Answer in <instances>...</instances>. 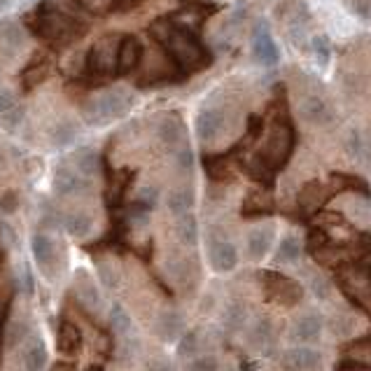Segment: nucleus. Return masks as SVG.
<instances>
[{
	"instance_id": "obj_24",
	"label": "nucleus",
	"mask_w": 371,
	"mask_h": 371,
	"mask_svg": "<svg viewBox=\"0 0 371 371\" xmlns=\"http://www.w3.org/2000/svg\"><path fill=\"white\" fill-rule=\"evenodd\" d=\"M248 341H250V346L257 348V350L269 348L274 344V322H271L269 318H257V320L252 322V327L248 329Z\"/></svg>"
},
{
	"instance_id": "obj_32",
	"label": "nucleus",
	"mask_w": 371,
	"mask_h": 371,
	"mask_svg": "<svg viewBox=\"0 0 371 371\" xmlns=\"http://www.w3.org/2000/svg\"><path fill=\"white\" fill-rule=\"evenodd\" d=\"M176 234H178V239L184 243V246H194V243L199 241V222H196V217L192 215V213L178 217Z\"/></svg>"
},
{
	"instance_id": "obj_42",
	"label": "nucleus",
	"mask_w": 371,
	"mask_h": 371,
	"mask_svg": "<svg viewBox=\"0 0 371 371\" xmlns=\"http://www.w3.org/2000/svg\"><path fill=\"white\" fill-rule=\"evenodd\" d=\"M184 371H219V362L213 355H199L189 359Z\"/></svg>"
},
{
	"instance_id": "obj_17",
	"label": "nucleus",
	"mask_w": 371,
	"mask_h": 371,
	"mask_svg": "<svg viewBox=\"0 0 371 371\" xmlns=\"http://www.w3.org/2000/svg\"><path fill=\"white\" fill-rule=\"evenodd\" d=\"M187 329V322H184V315L180 311H161V315L156 318V334L166 341V344H173V341H180V336Z\"/></svg>"
},
{
	"instance_id": "obj_25",
	"label": "nucleus",
	"mask_w": 371,
	"mask_h": 371,
	"mask_svg": "<svg viewBox=\"0 0 371 371\" xmlns=\"http://www.w3.org/2000/svg\"><path fill=\"white\" fill-rule=\"evenodd\" d=\"M274 211V199L262 189H252L250 194L243 201V215L248 217H257V215H269Z\"/></svg>"
},
{
	"instance_id": "obj_37",
	"label": "nucleus",
	"mask_w": 371,
	"mask_h": 371,
	"mask_svg": "<svg viewBox=\"0 0 371 371\" xmlns=\"http://www.w3.org/2000/svg\"><path fill=\"white\" fill-rule=\"evenodd\" d=\"M264 117L262 115H248V119H246V141L243 143H248V145H252V143H257L259 138L264 136Z\"/></svg>"
},
{
	"instance_id": "obj_48",
	"label": "nucleus",
	"mask_w": 371,
	"mask_h": 371,
	"mask_svg": "<svg viewBox=\"0 0 371 371\" xmlns=\"http://www.w3.org/2000/svg\"><path fill=\"white\" fill-rule=\"evenodd\" d=\"M168 276H173L176 280H184V276H187V264L180 262V259H173V262H168Z\"/></svg>"
},
{
	"instance_id": "obj_27",
	"label": "nucleus",
	"mask_w": 371,
	"mask_h": 371,
	"mask_svg": "<svg viewBox=\"0 0 371 371\" xmlns=\"http://www.w3.org/2000/svg\"><path fill=\"white\" fill-rule=\"evenodd\" d=\"M77 297L89 311H98L103 306L101 292H98L96 285L91 283V278L84 271H77Z\"/></svg>"
},
{
	"instance_id": "obj_46",
	"label": "nucleus",
	"mask_w": 371,
	"mask_h": 371,
	"mask_svg": "<svg viewBox=\"0 0 371 371\" xmlns=\"http://www.w3.org/2000/svg\"><path fill=\"white\" fill-rule=\"evenodd\" d=\"M346 147H348V154H350V156H355V159H362V154H364V143H362V136H359V131H355V129L350 131Z\"/></svg>"
},
{
	"instance_id": "obj_31",
	"label": "nucleus",
	"mask_w": 371,
	"mask_h": 371,
	"mask_svg": "<svg viewBox=\"0 0 371 371\" xmlns=\"http://www.w3.org/2000/svg\"><path fill=\"white\" fill-rule=\"evenodd\" d=\"M299 259H301V241L292 234L283 236L280 243H278V262L297 264Z\"/></svg>"
},
{
	"instance_id": "obj_3",
	"label": "nucleus",
	"mask_w": 371,
	"mask_h": 371,
	"mask_svg": "<svg viewBox=\"0 0 371 371\" xmlns=\"http://www.w3.org/2000/svg\"><path fill=\"white\" fill-rule=\"evenodd\" d=\"M294 145H297V131H294V124L289 121V115L285 110H278L274 124H271V129L264 138L262 152L257 156L271 168V171H280V168L289 161V156H292Z\"/></svg>"
},
{
	"instance_id": "obj_54",
	"label": "nucleus",
	"mask_w": 371,
	"mask_h": 371,
	"mask_svg": "<svg viewBox=\"0 0 371 371\" xmlns=\"http://www.w3.org/2000/svg\"><path fill=\"white\" fill-rule=\"evenodd\" d=\"M3 250H5V246H3V241H0V262H3Z\"/></svg>"
},
{
	"instance_id": "obj_53",
	"label": "nucleus",
	"mask_w": 371,
	"mask_h": 371,
	"mask_svg": "<svg viewBox=\"0 0 371 371\" xmlns=\"http://www.w3.org/2000/svg\"><path fill=\"white\" fill-rule=\"evenodd\" d=\"M138 3V0H117V5H119V8H133V5H136Z\"/></svg>"
},
{
	"instance_id": "obj_16",
	"label": "nucleus",
	"mask_w": 371,
	"mask_h": 371,
	"mask_svg": "<svg viewBox=\"0 0 371 371\" xmlns=\"http://www.w3.org/2000/svg\"><path fill=\"white\" fill-rule=\"evenodd\" d=\"M49 73H51V56L47 54L33 56V59L26 63L24 71H21V77H19L21 86H24L26 91L36 89L38 84H43L45 80L49 77Z\"/></svg>"
},
{
	"instance_id": "obj_12",
	"label": "nucleus",
	"mask_w": 371,
	"mask_h": 371,
	"mask_svg": "<svg viewBox=\"0 0 371 371\" xmlns=\"http://www.w3.org/2000/svg\"><path fill=\"white\" fill-rule=\"evenodd\" d=\"M266 285H269V292H271V299H276L278 304L283 306H294L299 304L301 294H304V289L297 280H292V278L287 276H278V274H266Z\"/></svg>"
},
{
	"instance_id": "obj_4",
	"label": "nucleus",
	"mask_w": 371,
	"mask_h": 371,
	"mask_svg": "<svg viewBox=\"0 0 371 371\" xmlns=\"http://www.w3.org/2000/svg\"><path fill=\"white\" fill-rule=\"evenodd\" d=\"M133 108V96L121 86L108 89L106 94L91 98L82 106V117L91 126H106L110 121L121 119Z\"/></svg>"
},
{
	"instance_id": "obj_51",
	"label": "nucleus",
	"mask_w": 371,
	"mask_h": 371,
	"mask_svg": "<svg viewBox=\"0 0 371 371\" xmlns=\"http://www.w3.org/2000/svg\"><path fill=\"white\" fill-rule=\"evenodd\" d=\"M313 292H315V297H327V292H329V285H327V280L324 278H315L313 280Z\"/></svg>"
},
{
	"instance_id": "obj_29",
	"label": "nucleus",
	"mask_w": 371,
	"mask_h": 371,
	"mask_svg": "<svg viewBox=\"0 0 371 371\" xmlns=\"http://www.w3.org/2000/svg\"><path fill=\"white\" fill-rule=\"evenodd\" d=\"M166 206H168V211H171V215H176V217L187 215L194 206V192L187 187L173 189V192L166 196Z\"/></svg>"
},
{
	"instance_id": "obj_18",
	"label": "nucleus",
	"mask_w": 371,
	"mask_h": 371,
	"mask_svg": "<svg viewBox=\"0 0 371 371\" xmlns=\"http://www.w3.org/2000/svg\"><path fill=\"white\" fill-rule=\"evenodd\" d=\"M271 241H274V227H254L246 239V252L252 262L264 259L271 250Z\"/></svg>"
},
{
	"instance_id": "obj_19",
	"label": "nucleus",
	"mask_w": 371,
	"mask_h": 371,
	"mask_svg": "<svg viewBox=\"0 0 371 371\" xmlns=\"http://www.w3.org/2000/svg\"><path fill=\"white\" fill-rule=\"evenodd\" d=\"M159 141L166 145V147H178L184 138V121L178 112H168L164 115V119L159 121Z\"/></svg>"
},
{
	"instance_id": "obj_50",
	"label": "nucleus",
	"mask_w": 371,
	"mask_h": 371,
	"mask_svg": "<svg viewBox=\"0 0 371 371\" xmlns=\"http://www.w3.org/2000/svg\"><path fill=\"white\" fill-rule=\"evenodd\" d=\"M21 119H24V108H16V110H12V112L3 115V121L10 126V129H14L16 124H21Z\"/></svg>"
},
{
	"instance_id": "obj_41",
	"label": "nucleus",
	"mask_w": 371,
	"mask_h": 371,
	"mask_svg": "<svg viewBox=\"0 0 371 371\" xmlns=\"http://www.w3.org/2000/svg\"><path fill=\"white\" fill-rule=\"evenodd\" d=\"M96 271H98V278H101L103 285H106L108 289H115V287L119 285V274H117V269H115L112 264H108V262H98Z\"/></svg>"
},
{
	"instance_id": "obj_47",
	"label": "nucleus",
	"mask_w": 371,
	"mask_h": 371,
	"mask_svg": "<svg viewBox=\"0 0 371 371\" xmlns=\"http://www.w3.org/2000/svg\"><path fill=\"white\" fill-rule=\"evenodd\" d=\"M352 14H357L359 19L371 21V0H348Z\"/></svg>"
},
{
	"instance_id": "obj_39",
	"label": "nucleus",
	"mask_w": 371,
	"mask_h": 371,
	"mask_svg": "<svg viewBox=\"0 0 371 371\" xmlns=\"http://www.w3.org/2000/svg\"><path fill=\"white\" fill-rule=\"evenodd\" d=\"M131 182V173L129 171H119L115 173V180H110V199L117 204V201H121V196H124L126 187H129Z\"/></svg>"
},
{
	"instance_id": "obj_2",
	"label": "nucleus",
	"mask_w": 371,
	"mask_h": 371,
	"mask_svg": "<svg viewBox=\"0 0 371 371\" xmlns=\"http://www.w3.org/2000/svg\"><path fill=\"white\" fill-rule=\"evenodd\" d=\"M149 36L159 45L161 51H166L171 59L184 75H192L208 68L213 63L211 49L201 43L199 33L187 31L178 26L171 16H161L149 26Z\"/></svg>"
},
{
	"instance_id": "obj_9",
	"label": "nucleus",
	"mask_w": 371,
	"mask_h": 371,
	"mask_svg": "<svg viewBox=\"0 0 371 371\" xmlns=\"http://www.w3.org/2000/svg\"><path fill=\"white\" fill-rule=\"evenodd\" d=\"M252 54L254 59H257V63H262V66H276V63L280 61V51H278V45L274 36H271L269 26H266V21H259V24L254 26Z\"/></svg>"
},
{
	"instance_id": "obj_45",
	"label": "nucleus",
	"mask_w": 371,
	"mask_h": 371,
	"mask_svg": "<svg viewBox=\"0 0 371 371\" xmlns=\"http://www.w3.org/2000/svg\"><path fill=\"white\" fill-rule=\"evenodd\" d=\"M16 110V94L8 86H0V115H8Z\"/></svg>"
},
{
	"instance_id": "obj_8",
	"label": "nucleus",
	"mask_w": 371,
	"mask_h": 371,
	"mask_svg": "<svg viewBox=\"0 0 371 371\" xmlns=\"http://www.w3.org/2000/svg\"><path fill=\"white\" fill-rule=\"evenodd\" d=\"M224 110L217 106V103H206L204 108L196 115V133H199L201 141H215L219 138V133L224 129Z\"/></svg>"
},
{
	"instance_id": "obj_23",
	"label": "nucleus",
	"mask_w": 371,
	"mask_h": 371,
	"mask_svg": "<svg viewBox=\"0 0 371 371\" xmlns=\"http://www.w3.org/2000/svg\"><path fill=\"white\" fill-rule=\"evenodd\" d=\"M21 47H24V31L14 21H5L0 26V51L5 56H14Z\"/></svg>"
},
{
	"instance_id": "obj_43",
	"label": "nucleus",
	"mask_w": 371,
	"mask_h": 371,
	"mask_svg": "<svg viewBox=\"0 0 371 371\" xmlns=\"http://www.w3.org/2000/svg\"><path fill=\"white\" fill-rule=\"evenodd\" d=\"M156 204H159V189L156 187H143L141 192H138L136 206L145 208V211H152Z\"/></svg>"
},
{
	"instance_id": "obj_20",
	"label": "nucleus",
	"mask_w": 371,
	"mask_h": 371,
	"mask_svg": "<svg viewBox=\"0 0 371 371\" xmlns=\"http://www.w3.org/2000/svg\"><path fill=\"white\" fill-rule=\"evenodd\" d=\"M56 346L63 355H77L82 348V332L77 329V324L71 320H61L59 332H56Z\"/></svg>"
},
{
	"instance_id": "obj_40",
	"label": "nucleus",
	"mask_w": 371,
	"mask_h": 371,
	"mask_svg": "<svg viewBox=\"0 0 371 371\" xmlns=\"http://www.w3.org/2000/svg\"><path fill=\"white\" fill-rule=\"evenodd\" d=\"M196 350H199V334H196V332H184L182 336H180L178 355L187 359V357H192Z\"/></svg>"
},
{
	"instance_id": "obj_49",
	"label": "nucleus",
	"mask_w": 371,
	"mask_h": 371,
	"mask_svg": "<svg viewBox=\"0 0 371 371\" xmlns=\"http://www.w3.org/2000/svg\"><path fill=\"white\" fill-rule=\"evenodd\" d=\"M28 332V320H19L12 324V332H10V344H19L21 339L26 336Z\"/></svg>"
},
{
	"instance_id": "obj_44",
	"label": "nucleus",
	"mask_w": 371,
	"mask_h": 371,
	"mask_svg": "<svg viewBox=\"0 0 371 371\" xmlns=\"http://www.w3.org/2000/svg\"><path fill=\"white\" fill-rule=\"evenodd\" d=\"M176 164L180 171H192L194 166V152L189 145H180L178 152H176Z\"/></svg>"
},
{
	"instance_id": "obj_15",
	"label": "nucleus",
	"mask_w": 371,
	"mask_h": 371,
	"mask_svg": "<svg viewBox=\"0 0 371 371\" xmlns=\"http://www.w3.org/2000/svg\"><path fill=\"white\" fill-rule=\"evenodd\" d=\"M322 329H324L322 315H318V313H304V315H299L292 324V339L297 341L299 346L313 344L315 339H320Z\"/></svg>"
},
{
	"instance_id": "obj_35",
	"label": "nucleus",
	"mask_w": 371,
	"mask_h": 371,
	"mask_svg": "<svg viewBox=\"0 0 371 371\" xmlns=\"http://www.w3.org/2000/svg\"><path fill=\"white\" fill-rule=\"evenodd\" d=\"M110 327H112L115 334H119V336H124V334L131 332L133 322H131L129 311H124V306L115 304L112 309H110Z\"/></svg>"
},
{
	"instance_id": "obj_28",
	"label": "nucleus",
	"mask_w": 371,
	"mask_h": 371,
	"mask_svg": "<svg viewBox=\"0 0 371 371\" xmlns=\"http://www.w3.org/2000/svg\"><path fill=\"white\" fill-rule=\"evenodd\" d=\"M63 227L71 236L75 239H84V236L91 234V227H94V219H91L89 213H82V211H75V213H68L63 217Z\"/></svg>"
},
{
	"instance_id": "obj_26",
	"label": "nucleus",
	"mask_w": 371,
	"mask_h": 371,
	"mask_svg": "<svg viewBox=\"0 0 371 371\" xmlns=\"http://www.w3.org/2000/svg\"><path fill=\"white\" fill-rule=\"evenodd\" d=\"M31 252H33V259H36V264L40 266V269H43L47 276H51V274H49V264H51V259H54V246H51L49 236L33 234V239H31Z\"/></svg>"
},
{
	"instance_id": "obj_6",
	"label": "nucleus",
	"mask_w": 371,
	"mask_h": 371,
	"mask_svg": "<svg viewBox=\"0 0 371 371\" xmlns=\"http://www.w3.org/2000/svg\"><path fill=\"white\" fill-rule=\"evenodd\" d=\"M341 287L346 294L355 301L362 309H371V271L364 266H355V269L346 271L341 278Z\"/></svg>"
},
{
	"instance_id": "obj_10",
	"label": "nucleus",
	"mask_w": 371,
	"mask_h": 371,
	"mask_svg": "<svg viewBox=\"0 0 371 371\" xmlns=\"http://www.w3.org/2000/svg\"><path fill=\"white\" fill-rule=\"evenodd\" d=\"M51 187L59 196H77L89 192V180L86 176L71 166H59L54 171V180H51Z\"/></svg>"
},
{
	"instance_id": "obj_14",
	"label": "nucleus",
	"mask_w": 371,
	"mask_h": 371,
	"mask_svg": "<svg viewBox=\"0 0 371 371\" xmlns=\"http://www.w3.org/2000/svg\"><path fill=\"white\" fill-rule=\"evenodd\" d=\"M299 115L306 121H311V124H320V126L334 121V108L318 94H309L299 103Z\"/></svg>"
},
{
	"instance_id": "obj_7",
	"label": "nucleus",
	"mask_w": 371,
	"mask_h": 371,
	"mask_svg": "<svg viewBox=\"0 0 371 371\" xmlns=\"http://www.w3.org/2000/svg\"><path fill=\"white\" fill-rule=\"evenodd\" d=\"M322 364V355L311 346H294L280 355L283 371H318Z\"/></svg>"
},
{
	"instance_id": "obj_21",
	"label": "nucleus",
	"mask_w": 371,
	"mask_h": 371,
	"mask_svg": "<svg viewBox=\"0 0 371 371\" xmlns=\"http://www.w3.org/2000/svg\"><path fill=\"white\" fill-rule=\"evenodd\" d=\"M327 187L320 182V180H311V182H306L304 187H301L299 192V206L304 208L306 213H315L318 208H320L324 201H327Z\"/></svg>"
},
{
	"instance_id": "obj_56",
	"label": "nucleus",
	"mask_w": 371,
	"mask_h": 371,
	"mask_svg": "<svg viewBox=\"0 0 371 371\" xmlns=\"http://www.w3.org/2000/svg\"><path fill=\"white\" fill-rule=\"evenodd\" d=\"M344 371H359V369H344Z\"/></svg>"
},
{
	"instance_id": "obj_58",
	"label": "nucleus",
	"mask_w": 371,
	"mask_h": 371,
	"mask_svg": "<svg viewBox=\"0 0 371 371\" xmlns=\"http://www.w3.org/2000/svg\"><path fill=\"white\" fill-rule=\"evenodd\" d=\"M0 3H5V0H0Z\"/></svg>"
},
{
	"instance_id": "obj_11",
	"label": "nucleus",
	"mask_w": 371,
	"mask_h": 371,
	"mask_svg": "<svg viewBox=\"0 0 371 371\" xmlns=\"http://www.w3.org/2000/svg\"><path fill=\"white\" fill-rule=\"evenodd\" d=\"M145 47L138 36H121L119 56H117V75H131L141 68Z\"/></svg>"
},
{
	"instance_id": "obj_34",
	"label": "nucleus",
	"mask_w": 371,
	"mask_h": 371,
	"mask_svg": "<svg viewBox=\"0 0 371 371\" xmlns=\"http://www.w3.org/2000/svg\"><path fill=\"white\" fill-rule=\"evenodd\" d=\"M346 359L352 364V367L371 369V341L364 339V341H359V344H355L352 348H348Z\"/></svg>"
},
{
	"instance_id": "obj_22",
	"label": "nucleus",
	"mask_w": 371,
	"mask_h": 371,
	"mask_svg": "<svg viewBox=\"0 0 371 371\" xmlns=\"http://www.w3.org/2000/svg\"><path fill=\"white\" fill-rule=\"evenodd\" d=\"M24 367L26 371H43L47 367V348L38 336H31L24 348Z\"/></svg>"
},
{
	"instance_id": "obj_57",
	"label": "nucleus",
	"mask_w": 371,
	"mask_h": 371,
	"mask_svg": "<svg viewBox=\"0 0 371 371\" xmlns=\"http://www.w3.org/2000/svg\"><path fill=\"white\" fill-rule=\"evenodd\" d=\"M0 320H3V309H0Z\"/></svg>"
},
{
	"instance_id": "obj_30",
	"label": "nucleus",
	"mask_w": 371,
	"mask_h": 371,
	"mask_svg": "<svg viewBox=\"0 0 371 371\" xmlns=\"http://www.w3.org/2000/svg\"><path fill=\"white\" fill-rule=\"evenodd\" d=\"M246 306L241 304V301H229L227 309L222 313V324L229 329V332H241L243 327H246Z\"/></svg>"
},
{
	"instance_id": "obj_13",
	"label": "nucleus",
	"mask_w": 371,
	"mask_h": 371,
	"mask_svg": "<svg viewBox=\"0 0 371 371\" xmlns=\"http://www.w3.org/2000/svg\"><path fill=\"white\" fill-rule=\"evenodd\" d=\"M208 254H211L213 269L219 274H229L239 266V248L227 239H213Z\"/></svg>"
},
{
	"instance_id": "obj_52",
	"label": "nucleus",
	"mask_w": 371,
	"mask_h": 371,
	"mask_svg": "<svg viewBox=\"0 0 371 371\" xmlns=\"http://www.w3.org/2000/svg\"><path fill=\"white\" fill-rule=\"evenodd\" d=\"M147 371H173V364L166 362V359H154Z\"/></svg>"
},
{
	"instance_id": "obj_36",
	"label": "nucleus",
	"mask_w": 371,
	"mask_h": 371,
	"mask_svg": "<svg viewBox=\"0 0 371 371\" xmlns=\"http://www.w3.org/2000/svg\"><path fill=\"white\" fill-rule=\"evenodd\" d=\"M311 51L315 56L318 66H329L332 61V45H329V38L327 36H313L311 38Z\"/></svg>"
},
{
	"instance_id": "obj_55",
	"label": "nucleus",
	"mask_w": 371,
	"mask_h": 371,
	"mask_svg": "<svg viewBox=\"0 0 371 371\" xmlns=\"http://www.w3.org/2000/svg\"><path fill=\"white\" fill-rule=\"evenodd\" d=\"M3 166H5V156L0 154V171H3Z\"/></svg>"
},
{
	"instance_id": "obj_1",
	"label": "nucleus",
	"mask_w": 371,
	"mask_h": 371,
	"mask_svg": "<svg viewBox=\"0 0 371 371\" xmlns=\"http://www.w3.org/2000/svg\"><path fill=\"white\" fill-rule=\"evenodd\" d=\"M86 0H43L31 14H26V26L43 43L66 47L86 36Z\"/></svg>"
},
{
	"instance_id": "obj_33",
	"label": "nucleus",
	"mask_w": 371,
	"mask_h": 371,
	"mask_svg": "<svg viewBox=\"0 0 371 371\" xmlns=\"http://www.w3.org/2000/svg\"><path fill=\"white\" fill-rule=\"evenodd\" d=\"M73 161H75V168L86 178L94 176L98 171V154H96V149H91V147H80L77 152H75Z\"/></svg>"
},
{
	"instance_id": "obj_5",
	"label": "nucleus",
	"mask_w": 371,
	"mask_h": 371,
	"mask_svg": "<svg viewBox=\"0 0 371 371\" xmlns=\"http://www.w3.org/2000/svg\"><path fill=\"white\" fill-rule=\"evenodd\" d=\"M119 43L121 36H106L91 45V49L86 51L82 77L94 80V82H108V80L117 77Z\"/></svg>"
},
{
	"instance_id": "obj_38",
	"label": "nucleus",
	"mask_w": 371,
	"mask_h": 371,
	"mask_svg": "<svg viewBox=\"0 0 371 371\" xmlns=\"http://www.w3.org/2000/svg\"><path fill=\"white\" fill-rule=\"evenodd\" d=\"M75 136H77V131H75V126L71 124V121H61V124L51 131V141H54L56 147H66V145H71L75 141Z\"/></svg>"
}]
</instances>
